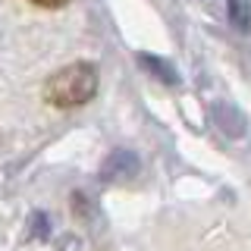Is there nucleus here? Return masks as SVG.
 <instances>
[{"instance_id":"obj_1","label":"nucleus","mask_w":251,"mask_h":251,"mask_svg":"<svg viewBox=\"0 0 251 251\" xmlns=\"http://www.w3.org/2000/svg\"><path fill=\"white\" fill-rule=\"evenodd\" d=\"M98 94V69L88 60L69 63V66L57 69L44 85V98L47 104L60 107V110H73L82 107Z\"/></svg>"},{"instance_id":"obj_2","label":"nucleus","mask_w":251,"mask_h":251,"mask_svg":"<svg viewBox=\"0 0 251 251\" xmlns=\"http://www.w3.org/2000/svg\"><path fill=\"white\" fill-rule=\"evenodd\" d=\"M138 173H141V160L129 148L110 151L104 157V163H100V179H104V182H126V179H135Z\"/></svg>"},{"instance_id":"obj_3","label":"nucleus","mask_w":251,"mask_h":251,"mask_svg":"<svg viewBox=\"0 0 251 251\" xmlns=\"http://www.w3.org/2000/svg\"><path fill=\"white\" fill-rule=\"evenodd\" d=\"M69 207H73V214L82 220L85 226H91V229H100L104 217H100V207L91 201L88 192H73V198H69Z\"/></svg>"},{"instance_id":"obj_4","label":"nucleus","mask_w":251,"mask_h":251,"mask_svg":"<svg viewBox=\"0 0 251 251\" xmlns=\"http://www.w3.org/2000/svg\"><path fill=\"white\" fill-rule=\"evenodd\" d=\"M138 66L145 69V73H151L157 82H163V85H179L182 82L179 73H176V66H170L163 57H154V53H138Z\"/></svg>"},{"instance_id":"obj_5","label":"nucleus","mask_w":251,"mask_h":251,"mask_svg":"<svg viewBox=\"0 0 251 251\" xmlns=\"http://www.w3.org/2000/svg\"><path fill=\"white\" fill-rule=\"evenodd\" d=\"M226 13H229V22L239 31L251 28V0H226Z\"/></svg>"},{"instance_id":"obj_6","label":"nucleus","mask_w":251,"mask_h":251,"mask_svg":"<svg viewBox=\"0 0 251 251\" xmlns=\"http://www.w3.org/2000/svg\"><path fill=\"white\" fill-rule=\"evenodd\" d=\"M35 6H44V10H60V6H66L69 0H31Z\"/></svg>"},{"instance_id":"obj_7","label":"nucleus","mask_w":251,"mask_h":251,"mask_svg":"<svg viewBox=\"0 0 251 251\" xmlns=\"http://www.w3.org/2000/svg\"><path fill=\"white\" fill-rule=\"evenodd\" d=\"M35 235H47V217L35 214Z\"/></svg>"}]
</instances>
